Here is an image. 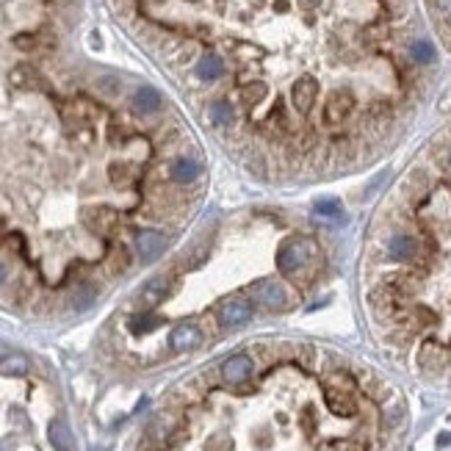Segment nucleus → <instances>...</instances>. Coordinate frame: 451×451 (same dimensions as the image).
<instances>
[{
	"instance_id": "cd10ccee",
	"label": "nucleus",
	"mask_w": 451,
	"mask_h": 451,
	"mask_svg": "<svg viewBox=\"0 0 451 451\" xmlns=\"http://www.w3.org/2000/svg\"><path fill=\"white\" fill-rule=\"evenodd\" d=\"M92 451H106V448H100V445H94V448H92Z\"/></svg>"
},
{
	"instance_id": "39448f33",
	"label": "nucleus",
	"mask_w": 451,
	"mask_h": 451,
	"mask_svg": "<svg viewBox=\"0 0 451 451\" xmlns=\"http://www.w3.org/2000/svg\"><path fill=\"white\" fill-rule=\"evenodd\" d=\"M316 97H319V81L310 78V75H302L291 89V103H294V108L299 114H308L313 108Z\"/></svg>"
},
{
	"instance_id": "f257e3e1",
	"label": "nucleus",
	"mask_w": 451,
	"mask_h": 451,
	"mask_svg": "<svg viewBox=\"0 0 451 451\" xmlns=\"http://www.w3.org/2000/svg\"><path fill=\"white\" fill-rule=\"evenodd\" d=\"M319 247L313 239H288L280 252H277V266L283 274H297L302 266L310 263V258H316Z\"/></svg>"
},
{
	"instance_id": "7ed1b4c3",
	"label": "nucleus",
	"mask_w": 451,
	"mask_h": 451,
	"mask_svg": "<svg viewBox=\"0 0 451 451\" xmlns=\"http://www.w3.org/2000/svg\"><path fill=\"white\" fill-rule=\"evenodd\" d=\"M352 111H354V94L346 89H338L327 97L321 119H324V125H341V122H346V117Z\"/></svg>"
},
{
	"instance_id": "a878e982",
	"label": "nucleus",
	"mask_w": 451,
	"mask_h": 451,
	"mask_svg": "<svg viewBox=\"0 0 451 451\" xmlns=\"http://www.w3.org/2000/svg\"><path fill=\"white\" fill-rule=\"evenodd\" d=\"M3 357H9V346H6L3 341H0V360H3Z\"/></svg>"
},
{
	"instance_id": "20e7f679",
	"label": "nucleus",
	"mask_w": 451,
	"mask_h": 451,
	"mask_svg": "<svg viewBox=\"0 0 451 451\" xmlns=\"http://www.w3.org/2000/svg\"><path fill=\"white\" fill-rule=\"evenodd\" d=\"M252 357L250 354H244V352H239V354H230L228 360L221 363V379L224 382H230V385H241V382H247L250 377H252Z\"/></svg>"
},
{
	"instance_id": "6e6552de",
	"label": "nucleus",
	"mask_w": 451,
	"mask_h": 451,
	"mask_svg": "<svg viewBox=\"0 0 451 451\" xmlns=\"http://www.w3.org/2000/svg\"><path fill=\"white\" fill-rule=\"evenodd\" d=\"M169 288H172V280L166 274H158V277H152V280L144 283V288L139 294V302L144 308H155V305H161L169 297Z\"/></svg>"
},
{
	"instance_id": "f3484780",
	"label": "nucleus",
	"mask_w": 451,
	"mask_h": 451,
	"mask_svg": "<svg viewBox=\"0 0 451 451\" xmlns=\"http://www.w3.org/2000/svg\"><path fill=\"white\" fill-rule=\"evenodd\" d=\"M208 117H210V122H213V125L224 128V125H230V122L236 119V108H233L228 100H216V103H210Z\"/></svg>"
},
{
	"instance_id": "4468645a",
	"label": "nucleus",
	"mask_w": 451,
	"mask_h": 451,
	"mask_svg": "<svg viewBox=\"0 0 451 451\" xmlns=\"http://www.w3.org/2000/svg\"><path fill=\"white\" fill-rule=\"evenodd\" d=\"M197 78L199 81H219L221 75H224V61L219 59V56H213V53H208V56H202L199 59V64H197Z\"/></svg>"
},
{
	"instance_id": "2eb2a0df",
	"label": "nucleus",
	"mask_w": 451,
	"mask_h": 451,
	"mask_svg": "<svg viewBox=\"0 0 451 451\" xmlns=\"http://www.w3.org/2000/svg\"><path fill=\"white\" fill-rule=\"evenodd\" d=\"M161 94L152 89V86H141L136 94H133V106H136V111H141V114H155L158 108H161Z\"/></svg>"
},
{
	"instance_id": "1a4fd4ad",
	"label": "nucleus",
	"mask_w": 451,
	"mask_h": 451,
	"mask_svg": "<svg viewBox=\"0 0 451 451\" xmlns=\"http://www.w3.org/2000/svg\"><path fill=\"white\" fill-rule=\"evenodd\" d=\"M136 250H139L141 261H155L166 250V236L158 230H141L136 236Z\"/></svg>"
},
{
	"instance_id": "4be33fe9",
	"label": "nucleus",
	"mask_w": 451,
	"mask_h": 451,
	"mask_svg": "<svg viewBox=\"0 0 451 451\" xmlns=\"http://www.w3.org/2000/svg\"><path fill=\"white\" fill-rule=\"evenodd\" d=\"M108 177H111L114 186H125V183H130V177H133V169H130L128 163H111Z\"/></svg>"
},
{
	"instance_id": "9d476101",
	"label": "nucleus",
	"mask_w": 451,
	"mask_h": 451,
	"mask_svg": "<svg viewBox=\"0 0 451 451\" xmlns=\"http://www.w3.org/2000/svg\"><path fill=\"white\" fill-rule=\"evenodd\" d=\"M83 221H86V228L94 230V233H108L117 224V213L111 208H97V210H86Z\"/></svg>"
},
{
	"instance_id": "6ab92c4d",
	"label": "nucleus",
	"mask_w": 451,
	"mask_h": 451,
	"mask_svg": "<svg viewBox=\"0 0 451 451\" xmlns=\"http://www.w3.org/2000/svg\"><path fill=\"white\" fill-rule=\"evenodd\" d=\"M28 371V360L23 354H9L0 360V374H9V377H23Z\"/></svg>"
},
{
	"instance_id": "dca6fc26",
	"label": "nucleus",
	"mask_w": 451,
	"mask_h": 451,
	"mask_svg": "<svg viewBox=\"0 0 451 451\" xmlns=\"http://www.w3.org/2000/svg\"><path fill=\"white\" fill-rule=\"evenodd\" d=\"M199 177V163L191 161V158H177L172 163V180L174 183H191Z\"/></svg>"
},
{
	"instance_id": "aec40b11",
	"label": "nucleus",
	"mask_w": 451,
	"mask_h": 451,
	"mask_svg": "<svg viewBox=\"0 0 451 451\" xmlns=\"http://www.w3.org/2000/svg\"><path fill=\"white\" fill-rule=\"evenodd\" d=\"M158 324H161V319L144 310V313H139V316H133V319H130V332H136V335H144V332H152Z\"/></svg>"
},
{
	"instance_id": "0eeeda50",
	"label": "nucleus",
	"mask_w": 451,
	"mask_h": 451,
	"mask_svg": "<svg viewBox=\"0 0 451 451\" xmlns=\"http://www.w3.org/2000/svg\"><path fill=\"white\" fill-rule=\"evenodd\" d=\"M199 343H202V332H199V327L191 324V321L177 324V327L172 330V335H169V346H172L174 352H191V349H197Z\"/></svg>"
},
{
	"instance_id": "ddd939ff",
	"label": "nucleus",
	"mask_w": 451,
	"mask_h": 451,
	"mask_svg": "<svg viewBox=\"0 0 451 451\" xmlns=\"http://www.w3.org/2000/svg\"><path fill=\"white\" fill-rule=\"evenodd\" d=\"M48 434H50V443H53L56 451H75V440H72V432H70L67 421H61V418L50 421Z\"/></svg>"
},
{
	"instance_id": "393cba45",
	"label": "nucleus",
	"mask_w": 451,
	"mask_h": 451,
	"mask_svg": "<svg viewBox=\"0 0 451 451\" xmlns=\"http://www.w3.org/2000/svg\"><path fill=\"white\" fill-rule=\"evenodd\" d=\"M437 443H440V445H448V443H451V434H448V432H445V434H440V437H437Z\"/></svg>"
},
{
	"instance_id": "5701e85b",
	"label": "nucleus",
	"mask_w": 451,
	"mask_h": 451,
	"mask_svg": "<svg viewBox=\"0 0 451 451\" xmlns=\"http://www.w3.org/2000/svg\"><path fill=\"white\" fill-rule=\"evenodd\" d=\"M263 94H266V86H263V83H250V86H244V89H241V100H244L247 106L261 103V100H263Z\"/></svg>"
},
{
	"instance_id": "9b49d317",
	"label": "nucleus",
	"mask_w": 451,
	"mask_h": 451,
	"mask_svg": "<svg viewBox=\"0 0 451 451\" xmlns=\"http://www.w3.org/2000/svg\"><path fill=\"white\" fill-rule=\"evenodd\" d=\"M388 255L393 261H412L418 255V241L412 236H393L388 241Z\"/></svg>"
},
{
	"instance_id": "b1692460",
	"label": "nucleus",
	"mask_w": 451,
	"mask_h": 451,
	"mask_svg": "<svg viewBox=\"0 0 451 451\" xmlns=\"http://www.w3.org/2000/svg\"><path fill=\"white\" fill-rule=\"evenodd\" d=\"M434 3H437V12L443 14V20L451 23V0H434Z\"/></svg>"
},
{
	"instance_id": "bb28decb",
	"label": "nucleus",
	"mask_w": 451,
	"mask_h": 451,
	"mask_svg": "<svg viewBox=\"0 0 451 451\" xmlns=\"http://www.w3.org/2000/svg\"><path fill=\"white\" fill-rule=\"evenodd\" d=\"M0 283H3V266H0Z\"/></svg>"
},
{
	"instance_id": "a211bd4d",
	"label": "nucleus",
	"mask_w": 451,
	"mask_h": 451,
	"mask_svg": "<svg viewBox=\"0 0 451 451\" xmlns=\"http://www.w3.org/2000/svg\"><path fill=\"white\" fill-rule=\"evenodd\" d=\"M313 210H316V216H321V219H327V221H343V219H346V216H343L341 202H338V199H332V197L316 199Z\"/></svg>"
},
{
	"instance_id": "423d86ee",
	"label": "nucleus",
	"mask_w": 451,
	"mask_h": 451,
	"mask_svg": "<svg viewBox=\"0 0 451 451\" xmlns=\"http://www.w3.org/2000/svg\"><path fill=\"white\" fill-rule=\"evenodd\" d=\"M255 299H258V305L266 308V310H283L285 302H288L283 285L274 283V280H261V283L255 285Z\"/></svg>"
},
{
	"instance_id": "f03ea898",
	"label": "nucleus",
	"mask_w": 451,
	"mask_h": 451,
	"mask_svg": "<svg viewBox=\"0 0 451 451\" xmlns=\"http://www.w3.org/2000/svg\"><path fill=\"white\" fill-rule=\"evenodd\" d=\"M252 302L244 299V297H230L219 305V321L221 327H241L252 319Z\"/></svg>"
},
{
	"instance_id": "412c9836",
	"label": "nucleus",
	"mask_w": 451,
	"mask_h": 451,
	"mask_svg": "<svg viewBox=\"0 0 451 451\" xmlns=\"http://www.w3.org/2000/svg\"><path fill=\"white\" fill-rule=\"evenodd\" d=\"M410 53H412V59H415L418 64H429V61H434V48H432V42H426V39L412 42Z\"/></svg>"
},
{
	"instance_id": "f8f14e48",
	"label": "nucleus",
	"mask_w": 451,
	"mask_h": 451,
	"mask_svg": "<svg viewBox=\"0 0 451 451\" xmlns=\"http://www.w3.org/2000/svg\"><path fill=\"white\" fill-rule=\"evenodd\" d=\"M324 396H327V407H330L335 415H354V412H357V404H354V399H352L346 390H338V388H327V390H324Z\"/></svg>"
}]
</instances>
